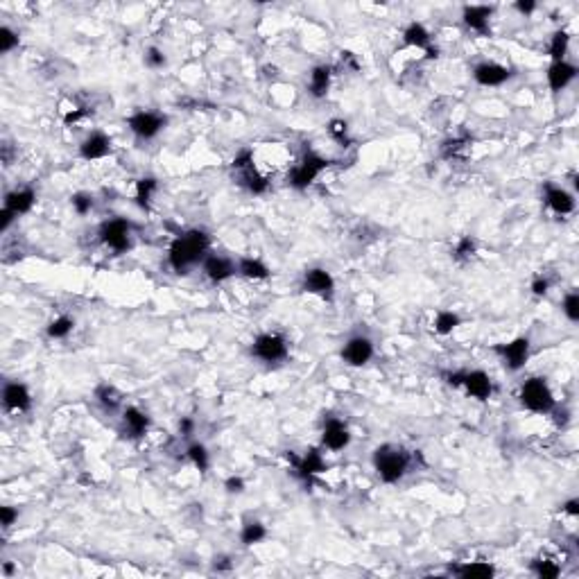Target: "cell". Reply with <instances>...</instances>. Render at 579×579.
Listing matches in <instances>:
<instances>
[{
  "label": "cell",
  "mask_w": 579,
  "mask_h": 579,
  "mask_svg": "<svg viewBox=\"0 0 579 579\" xmlns=\"http://www.w3.org/2000/svg\"><path fill=\"white\" fill-rule=\"evenodd\" d=\"M328 134H331L340 145H344V148L349 145V125L344 123V120H340V118L331 120V123H328Z\"/></svg>",
  "instance_id": "39"
},
{
  "label": "cell",
  "mask_w": 579,
  "mask_h": 579,
  "mask_svg": "<svg viewBox=\"0 0 579 579\" xmlns=\"http://www.w3.org/2000/svg\"><path fill=\"white\" fill-rule=\"evenodd\" d=\"M288 353H290V344L285 340V335H281V333H263V335H258L252 344V356L258 358L261 362H267V365L285 360Z\"/></svg>",
  "instance_id": "6"
},
{
  "label": "cell",
  "mask_w": 579,
  "mask_h": 579,
  "mask_svg": "<svg viewBox=\"0 0 579 579\" xmlns=\"http://www.w3.org/2000/svg\"><path fill=\"white\" fill-rule=\"evenodd\" d=\"M568 48H570V34L566 30H559V32L552 34L550 48H548L552 62H564L566 55H568Z\"/></svg>",
  "instance_id": "31"
},
{
  "label": "cell",
  "mask_w": 579,
  "mask_h": 579,
  "mask_svg": "<svg viewBox=\"0 0 579 579\" xmlns=\"http://www.w3.org/2000/svg\"><path fill=\"white\" fill-rule=\"evenodd\" d=\"M491 16H494V7L491 5H466L462 10V21L469 30L478 34L489 32Z\"/></svg>",
  "instance_id": "19"
},
{
  "label": "cell",
  "mask_w": 579,
  "mask_h": 579,
  "mask_svg": "<svg viewBox=\"0 0 579 579\" xmlns=\"http://www.w3.org/2000/svg\"><path fill=\"white\" fill-rule=\"evenodd\" d=\"M371 462H374V471L385 485H396L410 471V455L401 446H394V444L378 446Z\"/></svg>",
  "instance_id": "2"
},
{
  "label": "cell",
  "mask_w": 579,
  "mask_h": 579,
  "mask_svg": "<svg viewBox=\"0 0 579 579\" xmlns=\"http://www.w3.org/2000/svg\"><path fill=\"white\" fill-rule=\"evenodd\" d=\"M19 43H21L19 32H14L12 28H7V25L0 28V53L3 55L12 53L14 48H19Z\"/></svg>",
  "instance_id": "38"
},
{
  "label": "cell",
  "mask_w": 579,
  "mask_h": 579,
  "mask_svg": "<svg viewBox=\"0 0 579 579\" xmlns=\"http://www.w3.org/2000/svg\"><path fill=\"white\" fill-rule=\"evenodd\" d=\"M304 290L310 292V295H317L331 301L335 295V279L324 267H313V270H308L304 274Z\"/></svg>",
  "instance_id": "12"
},
{
  "label": "cell",
  "mask_w": 579,
  "mask_h": 579,
  "mask_svg": "<svg viewBox=\"0 0 579 579\" xmlns=\"http://www.w3.org/2000/svg\"><path fill=\"white\" fill-rule=\"evenodd\" d=\"M168 125V118L157 114V111H136L127 118V127L136 138H143V141H152L157 138L163 127Z\"/></svg>",
  "instance_id": "8"
},
{
  "label": "cell",
  "mask_w": 579,
  "mask_h": 579,
  "mask_svg": "<svg viewBox=\"0 0 579 579\" xmlns=\"http://www.w3.org/2000/svg\"><path fill=\"white\" fill-rule=\"evenodd\" d=\"M186 455H188V460L195 464V469H200L202 473L209 471V466H211V455H209V451H206L204 444H200V442L190 444L188 451H186Z\"/></svg>",
  "instance_id": "34"
},
{
  "label": "cell",
  "mask_w": 579,
  "mask_h": 579,
  "mask_svg": "<svg viewBox=\"0 0 579 579\" xmlns=\"http://www.w3.org/2000/svg\"><path fill=\"white\" fill-rule=\"evenodd\" d=\"M123 426H125V432H127L129 437L138 439V437H143L145 432H148L150 417L143 410H138V408H134V405H129V408L123 410Z\"/></svg>",
  "instance_id": "22"
},
{
  "label": "cell",
  "mask_w": 579,
  "mask_h": 579,
  "mask_svg": "<svg viewBox=\"0 0 579 579\" xmlns=\"http://www.w3.org/2000/svg\"><path fill=\"white\" fill-rule=\"evenodd\" d=\"M3 575H14V564H3Z\"/></svg>",
  "instance_id": "52"
},
{
  "label": "cell",
  "mask_w": 579,
  "mask_h": 579,
  "mask_svg": "<svg viewBox=\"0 0 579 579\" xmlns=\"http://www.w3.org/2000/svg\"><path fill=\"white\" fill-rule=\"evenodd\" d=\"M159 190V181L154 177H143L136 181V204L138 209L143 211H150L152 209V200H154V193Z\"/></svg>",
  "instance_id": "27"
},
{
  "label": "cell",
  "mask_w": 579,
  "mask_h": 579,
  "mask_svg": "<svg viewBox=\"0 0 579 579\" xmlns=\"http://www.w3.org/2000/svg\"><path fill=\"white\" fill-rule=\"evenodd\" d=\"M514 7H516V12L530 16L534 10H537V3H534V0H518V3H516Z\"/></svg>",
  "instance_id": "47"
},
{
  "label": "cell",
  "mask_w": 579,
  "mask_h": 579,
  "mask_svg": "<svg viewBox=\"0 0 579 579\" xmlns=\"http://www.w3.org/2000/svg\"><path fill=\"white\" fill-rule=\"evenodd\" d=\"M561 313L566 315L568 322H573V324L579 322V292H575V290L568 292L564 301H561Z\"/></svg>",
  "instance_id": "35"
},
{
  "label": "cell",
  "mask_w": 579,
  "mask_h": 579,
  "mask_svg": "<svg viewBox=\"0 0 579 579\" xmlns=\"http://www.w3.org/2000/svg\"><path fill=\"white\" fill-rule=\"evenodd\" d=\"M82 116H84V111H73V114H68V116L64 118V123H66V125H75Z\"/></svg>",
  "instance_id": "51"
},
{
  "label": "cell",
  "mask_w": 579,
  "mask_h": 579,
  "mask_svg": "<svg viewBox=\"0 0 579 579\" xmlns=\"http://www.w3.org/2000/svg\"><path fill=\"white\" fill-rule=\"evenodd\" d=\"M245 480L240 478V475H231V478L224 480V489L229 491V494H243L245 491Z\"/></svg>",
  "instance_id": "44"
},
{
  "label": "cell",
  "mask_w": 579,
  "mask_h": 579,
  "mask_svg": "<svg viewBox=\"0 0 579 579\" xmlns=\"http://www.w3.org/2000/svg\"><path fill=\"white\" fill-rule=\"evenodd\" d=\"M34 204H37V193L32 188H19L5 195V209H10L16 218L30 213Z\"/></svg>",
  "instance_id": "21"
},
{
  "label": "cell",
  "mask_w": 579,
  "mask_h": 579,
  "mask_svg": "<svg viewBox=\"0 0 579 579\" xmlns=\"http://www.w3.org/2000/svg\"><path fill=\"white\" fill-rule=\"evenodd\" d=\"M71 204L77 215H89L93 211L95 202H93V195H89V193H75L71 197Z\"/></svg>",
  "instance_id": "40"
},
{
  "label": "cell",
  "mask_w": 579,
  "mask_h": 579,
  "mask_svg": "<svg viewBox=\"0 0 579 579\" xmlns=\"http://www.w3.org/2000/svg\"><path fill=\"white\" fill-rule=\"evenodd\" d=\"M267 537V530L263 523L252 521V523H245L243 530H240V541H243V546H256V543H261Z\"/></svg>",
  "instance_id": "33"
},
{
  "label": "cell",
  "mask_w": 579,
  "mask_h": 579,
  "mask_svg": "<svg viewBox=\"0 0 579 579\" xmlns=\"http://www.w3.org/2000/svg\"><path fill=\"white\" fill-rule=\"evenodd\" d=\"M475 249H478V243H475V238L471 236H464L460 243L455 245V261H471V258L475 256Z\"/></svg>",
  "instance_id": "36"
},
{
  "label": "cell",
  "mask_w": 579,
  "mask_h": 579,
  "mask_svg": "<svg viewBox=\"0 0 579 579\" xmlns=\"http://www.w3.org/2000/svg\"><path fill=\"white\" fill-rule=\"evenodd\" d=\"M193 430H195L193 419L184 417V419L179 421V432H181V437H190V435H193Z\"/></svg>",
  "instance_id": "48"
},
{
  "label": "cell",
  "mask_w": 579,
  "mask_h": 579,
  "mask_svg": "<svg viewBox=\"0 0 579 579\" xmlns=\"http://www.w3.org/2000/svg\"><path fill=\"white\" fill-rule=\"evenodd\" d=\"M331 80H333V68L326 66V64H319L313 68V73H310V84H308V91L313 98H326L328 89H331Z\"/></svg>",
  "instance_id": "23"
},
{
  "label": "cell",
  "mask_w": 579,
  "mask_h": 579,
  "mask_svg": "<svg viewBox=\"0 0 579 579\" xmlns=\"http://www.w3.org/2000/svg\"><path fill=\"white\" fill-rule=\"evenodd\" d=\"M331 166V161H328L326 157H322L319 152L315 150H306L304 152V157H301V161L297 163L295 168L290 170V175H288V184L295 188V190H306L308 186H313L315 184V179L322 175V172Z\"/></svg>",
  "instance_id": "4"
},
{
  "label": "cell",
  "mask_w": 579,
  "mask_h": 579,
  "mask_svg": "<svg viewBox=\"0 0 579 579\" xmlns=\"http://www.w3.org/2000/svg\"><path fill=\"white\" fill-rule=\"evenodd\" d=\"M532 570L537 573L541 579H557L559 573H561V568L557 561H548V559H539V561H534L532 564Z\"/></svg>",
  "instance_id": "37"
},
{
  "label": "cell",
  "mask_w": 579,
  "mask_h": 579,
  "mask_svg": "<svg viewBox=\"0 0 579 579\" xmlns=\"http://www.w3.org/2000/svg\"><path fill=\"white\" fill-rule=\"evenodd\" d=\"M202 272L211 283H224L238 274V263L229 261L227 256L209 254L202 263Z\"/></svg>",
  "instance_id": "13"
},
{
  "label": "cell",
  "mask_w": 579,
  "mask_h": 579,
  "mask_svg": "<svg viewBox=\"0 0 579 579\" xmlns=\"http://www.w3.org/2000/svg\"><path fill=\"white\" fill-rule=\"evenodd\" d=\"M231 561H229V557H220V559H215V564H213V568L215 570H231Z\"/></svg>",
  "instance_id": "50"
},
{
  "label": "cell",
  "mask_w": 579,
  "mask_h": 579,
  "mask_svg": "<svg viewBox=\"0 0 579 579\" xmlns=\"http://www.w3.org/2000/svg\"><path fill=\"white\" fill-rule=\"evenodd\" d=\"M457 326H462V317L455 310H439L435 317V324H432L437 335H451Z\"/></svg>",
  "instance_id": "30"
},
{
  "label": "cell",
  "mask_w": 579,
  "mask_h": 579,
  "mask_svg": "<svg viewBox=\"0 0 579 579\" xmlns=\"http://www.w3.org/2000/svg\"><path fill=\"white\" fill-rule=\"evenodd\" d=\"M543 200H546L548 209L552 213H557V215H570L575 211V197L561 186L548 184L546 188H543Z\"/></svg>",
  "instance_id": "18"
},
{
  "label": "cell",
  "mask_w": 579,
  "mask_h": 579,
  "mask_svg": "<svg viewBox=\"0 0 579 579\" xmlns=\"http://www.w3.org/2000/svg\"><path fill=\"white\" fill-rule=\"evenodd\" d=\"M446 378H448V385L464 387L466 394L478 401H489L491 394H494V380H491V376L485 374L482 369L455 371V374H448Z\"/></svg>",
  "instance_id": "5"
},
{
  "label": "cell",
  "mask_w": 579,
  "mask_h": 579,
  "mask_svg": "<svg viewBox=\"0 0 579 579\" xmlns=\"http://www.w3.org/2000/svg\"><path fill=\"white\" fill-rule=\"evenodd\" d=\"M166 55H163V50H159V48H148V53H145V64H148L150 68H154V71H159V68H163L166 66Z\"/></svg>",
  "instance_id": "41"
},
{
  "label": "cell",
  "mask_w": 579,
  "mask_h": 579,
  "mask_svg": "<svg viewBox=\"0 0 579 579\" xmlns=\"http://www.w3.org/2000/svg\"><path fill=\"white\" fill-rule=\"evenodd\" d=\"M349 444H351V430L347 423L337 417H328L322 430V446L333 453H340Z\"/></svg>",
  "instance_id": "11"
},
{
  "label": "cell",
  "mask_w": 579,
  "mask_h": 579,
  "mask_svg": "<svg viewBox=\"0 0 579 579\" xmlns=\"http://www.w3.org/2000/svg\"><path fill=\"white\" fill-rule=\"evenodd\" d=\"M95 401H98L107 412H116L123 405V394H120L114 385L102 383L95 387Z\"/></svg>",
  "instance_id": "28"
},
{
  "label": "cell",
  "mask_w": 579,
  "mask_h": 579,
  "mask_svg": "<svg viewBox=\"0 0 579 579\" xmlns=\"http://www.w3.org/2000/svg\"><path fill=\"white\" fill-rule=\"evenodd\" d=\"M73 328H75V322L68 315H59V317H55L53 322L48 324V328H46V333H48V337L50 340H64V337H68L73 333Z\"/></svg>",
  "instance_id": "32"
},
{
  "label": "cell",
  "mask_w": 579,
  "mask_h": 579,
  "mask_svg": "<svg viewBox=\"0 0 579 579\" xmlns=\"http://www.w3.org/2000/svg\"><path fill=\"white\" fill-rule=\"evenodd\" d=\"M494 353L500 356L505 369L521 371L527 365V360H530V340H527V337H516V340H512V342L496 344Z\"/></svg>",
  "instance_id": "9"
},
{
  "label": "cell",
  "mask_w": 579,
  "mask_h": 579,
  "mask_svg": "<svg viewBox=\"0 0 579 579\" xmlns=\"http://www.w3.org/2000/svg\"><path fill=\"white\" fill-rule=\"evenodd\" d=\"M518 401H521L525 410H530L534 414H550L557 408L555 394H552L548 380L541 376L525 380L521 385V390H518Z\"/></svg>",
  "instance_id": "3"
},
{
  "label": "cell",
  "mask_w": 579,
  "mask_h": 579,
  "mask_svg": "<svg viewBox=\"0 0 579 579\" xmlns=\"http://www.w3.org/2000/svg\"><path fill=\"white\" fill-rule=\"evenodd\" d=\"M371 358H374V342L369 337H351L342 349V360L349 367H365Z\"/></svg>",
  "instance_id": "14"
},
{
  "label": "cell",
  "mask_w": 579,
  "mask_h": 579,
  "mask_svg": "<svg viewBox=\"0 0 579 579\" xmlns=\"http://www.w3.org/2000/svg\"><path fill=\"white\" fill-rule=\"evenodd\" d=\"M288 460L295 464V471H297V478L299 480H304L306 485H313V480L317 478L319 473H324L326 471V462H324V453H322V448H308V451L301 455V457H295V455H288Z\"/></svg>",
  "instance_id": "10"
},
{
  "label": "cell",
  "mask_w": 579,
  "mask_h": 579,
  "mask_svg": "<svg viewBox=\"0 0 579 579\" xmlns=\"http://www.w3.org/2000/svg\"><path fill=\"white\" fill-rule=\"evenodd\" d=\"M550 290V281L546 276H537V279L532 281V295L534 297H546Z\"/></svg>",
  "instance_id": "45"
},
{
  "label": "cell",
  "mask_w": 579,
  "mask_h": 579,
  "mask_svg": "<svg viewBox=\"0 0 579 579\" xmlns=\"http://www.w3.org/2000/svg\"><path fill=\"white\" fill-rule=\"evenodd\" d=\"M238 274L240 276H245V279L249 281H265V279H270V267H267L261 258H252V256H247V258H240L238 261Z\"/></svg>",
  "instance_id": "25"
},
{
  "label": "cell",
  "mask_w": 579,
  "mask_h": 579,
  "mask_svg": "<svg viewBox=\"0 0 579 579\" xmlns=\"http://www.w3.org/2000/svg\"><path fill=\"white\" fill-rule=\"evenodd\" d=\"M114 152L111 148V138L105 132H91L80 143V157L84 161H100Z\"/></svg>",
  "instance_id": "17"
},
{
  "label": "cell",
  "mask_w": 579,
  "mask_h": 579,
  "mask_svg": "<svg viewBox=\"0 0 579 579\" xmlns=\"http://www.w3.org/2000/svg\"><path fill=\"white\" fill-rule=\"evenodd\" d=\"M512 75V68L496 62H482L473 68V80L480 86H503Z\"/></svg>",
  "instance_id": "16"
},
{
  "label": "cell",
  "mask_w": 579,
  "mask_h": 579,
  "mask_svg": "<svg viewBox=\"0 0 579 579\" xmlns=\"http://www.w3.org/2000/svg\"><path fill=\"white\" fill-rule=\"evenodd\" d=\"M575 77H577V66L575 64H570V62H552L550 68H548V86H550V91H564L568 84H573L575 82Z\"/></svg>",
  "instance_id": "20"
},
{
  "label": "cell",
  "mask_w": 579,
  "mask_h": 579,
  "mask_svg": "<svg viewBox=\"0 0 579 579\" xmlns=\"http://www.w3.org/2000/svg\"><path fill=\"white\" fill-rule=\"evenodd\" d=\"M209 247H211V238L202 229H190L179 233L168 249V263L172 267V272L179 276L190 274L193 267L202 265L204 258L209 256Z\"/></svg>",
  "instance_id": "1"
},
{
  "label": "cell",
  "mask_w": 579,
  "mask_h": 579,
  "mask_svg": "<svg viewBox=\"0 0 579 579\" xmlns=\"http://www.w3.org/2000/svg\"><path fill=\"white\" fill-rule=\"evenodd\" d=\"M403 41H405V46L417 48V50H428L432 46V37H430L428 28L423 23H417V21L410 23L408 28H405Z\"/></svg>",
  "instance_id": "24"
},
{
  "label": "cell",
  "mask_w": 579,
  "mask_h": 579,
  "mask_svg": "<svg viewBox=\"0 0 579 579\" xmlns=\"http://www.w3.org/2000/svg\"><path fill=\"white\" fill-rule=\"evenodd\" d=\"M453 573L464 577V579H487V577L494 575L496 570L491 564H487V561H466L464 566L455 568Z\"/></svg>",
  "instance_id": "29"
},
{
  "label": "cell",
  "mask_w": 579,
  "mask_h": 579,
  "mask_svg": "<svg viewBox=\"0 0 579 579\" xmlns=\"http://www.w3.org/2000/svg\"><path fill=\"white\" fill-rule=\"evenodd\" d=\"M233 170L236 172H240V170H245V168H249V166H254V152L252 150H240L236 157H233Z\"/></svg>",
  "instance_id": "42"
},
{
  "label": "cell",
  "mask_w": 579,
  "mask_h": 579,
  "mask_svg": "<svg viewBox=\"0 0 579 579\" xmlns=\"http://www.w3.org/2000/svg\"><path fill=\"white\" fill-rule=\"evenodd\" d=\"M100 240L116 254H125L132 247V224L123 218H114L102 222L100 227Z\"/></svg>",
  "instance_id": "7"
},
{
  "label": "cell",
  "mask_w": 579,
  "mask_h": 579,
  "mask_svg": "<svg viewBox=\"0 0 579 579\" xmlns=\"http://www.w3.org/2000/svg\"><path fill=\"white\" fill-rule=\"evenodd\" d=\"M3 405L10 412H28L32 408V394L28 385L19 383V380H10L3 387Z\"/></svg>",
  "instance_id": "15"
},
{
  "label": "cell",
  "mask_w": 579,
  "mask_h": 579,
  "mask_svg": "<svg viewBox=\"0 0 579 579\" xmlns=\"http://www.w3.org/2000/svg\"><path fill=\"white\" fill-rule=\"evenodd\" d=\"M238 181H240V186L247 188L252 195H263L267 186H270V181H267V177H263L261 172L256 170V166H249L245 170H240L238 172Z\"/></svg>",
  "instance_id": "26"
},
{
  "label": "cell",
  "mask_w": 579,
  "mask_h": 579,
  "mask_svg": "<svg viewBox=\"0 0 579 579\" xmlns=\"http://www.w3.org/2000/svg\"><path fill=\"white\" fill-rule=\"evenodd\" d=\"M19 521V509L16 507H0V523H3L5 530H10V527Z\"/></svg>",
  "instance_id": "43"
},
{
  "label": "cell",
  "mask_w": 579,
  "mask_h": 579,
  "mask_svg": "<svg viewBox=\"0 0 579 579\" xmlns=\"http://www.w3.org/2000/svg\"><path fill=\"white\" fill-rule=\"evenodd\" d=\"M14 220H16V215L10 209H5V206H3V211H0V231L5 233L14 224Z\"/></svg>",
  "instance_id": "46"
},
{
  "label": "cell",
  "mask_w": 579,
  "mask_h": 579,
  "mask_svg": "<svg viewBox=\"0 0 579 579\" xmlns=\"http://www.w3.org/2000/svg\"><path fill=\"white\" fill-rule=\"evenodd\" d=\"M561 512H566L570 516H579V500L573 498V500H568V503L561 505Z\"/></svg>",
  "instance_id": "49"
}]
</instances>
